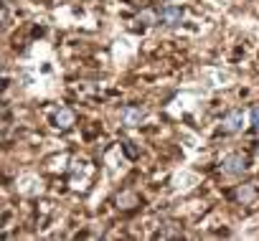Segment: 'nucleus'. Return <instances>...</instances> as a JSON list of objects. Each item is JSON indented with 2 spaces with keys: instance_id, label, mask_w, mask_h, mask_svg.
Masks as SVG:
<instances>
[{
  "instance_id": "nucleus-7",
  "label": "nucleus",
  "mask_w": 259,
  "mask_h": 241,
  "mask_svg": "<svg viewBox=\"0 0 259 241\" xmlns=\"http://www.w3.org/2000/svg\"><path fill=\"white\" fill-rule=\"evenodd\" d=\"M138 21L145 23V26H155V23H160V11H155V8H145V11L138 13Z\"/></svg>"
},
{
  "instance_id": "nucleus-3",
  "label": "nucleus",
  "mask_w": 259,
  "mask_h": 241,
  "mask_svg": "<svg viewBox=\"0 0 259 241\" xmlns=\"http://www.w3.org/2000/svg\"><path fill=\"white\" fill-rule=\"evenodd\" d=\"M160 21H163L165 26H178V23L183 21V8H178V6H165V8H160Z\"/></svg>"
},
{
  "instance_id": "nucleus-10",
  "label": "nucleus",
  "mask_w": 259,
  "mask_h": 241,
  "mask_svg": "<svg viewBox=\"0 0 259 241\" xmlns=\"http://www.w3.org/2000/svg\"><path fill=\"white\" fill-rule=\"evenodd\" d=\"M168 236H178V231H173V228H165V231H160V238H168Z\"/></svg>"
},
{
  "instance_id": "nucleus-4",
  "label": "nucleus",
  "mask_w": 259,
  "mask_h": 241,
  "mask_svg": "<svg viewBox=\"0 0 259 241\" xmlns=\"http://www.w3.org/2000/svg\"><path fill=\"white\" fill-rule=\"evenodd\" d=\"M234 198H236L241 206H249V203L256 198V188H254V183H244V185H239V188L234 190Z\"/></svg>"
},
{
  "instance_id": "nucleus-2",
  "label": "nucleus",
  "mask_w": 259,
  "mask_h": 241,
  "mask_svg": "<svg viewBox=\"0 0 259 241\" xmlns=\"http://www.w3.org/2000/svg\"><path fill=\"white\" fill-rule=\"evenodd\" d=\"M244 127V114L239 112V109H231L224 119H221V132H226V135H234V132H239Z\"/></svg>"
},
{
  "instance_id": "nucleus-8",
  "label": "nucleus",
  "mask_w": 259,
  "mask_h": 241,
  "mask_svg": "<svg viewBox=\"0 0 259 241\" xmlns=\"http://www.w3.org/2000/svg\"><path fill=\"white\" fill-rule=\"evenodd\" d=\"M138 203V196L135 193H122L117 196V208H133Z\"/></svg>"
},
{
  "instance_id": "nucleus-9",
  "label": "nucleus",
  "mask_w": 259,
  "mask_h": 241,
  "mask_svg": "<svg viewBox=\"0 0 259 241\" xmlns=\"http://www.w3.org/2000/svg\"><path fill=\"white\" fill-rule=\"evenodd\" d=\"M251 127H254V130H259V107H254V109H251Z\"/></svg>"
},
{
  "instance_id": "nucleus-11",
  "label": "nucleus",
  "mask_w": 259,
  "mask_h": 241,
  "mask_svg": "<svg viewBox=\"0 0 259 241\" xmlns=\"http://www.w3.org/2000/svg\"><path fill=\"white\" fill-rule=\"evenodd\" d=\"M256 158H259V145H256Z\"/></svg>"
},
{
  "instance_id": "nucleus-6",
  "label": "nucleus",
  "mask_w": 259,
  "mask_h": 241,
  "mask_svg": "<svg viewBox=\"0 0 259 241\" xmlns=\"http://www.w3.org/2000/svg\"><path fill=\"white\" fill-rule=\"evenodd\" d=\"M74 112L71 109H59L56 112V117H54V122H56V127H61V130H69L71 125H74Z\"/></svg>"
},
{
  "instance_id": "nucleus-1",
  "label": "nucleus",
  "mask_w": 259,
  "mask_h": 241,
  "mask_svg": "<svg viewBox=\"0 0 259 241\" xmlns=\"http://www.w3.org/2000/svg\"><path fill=\"white\" fill-rule=\"evenodd\" d=\"M244 170H246V160L239 153H231L221 160V173L224 175H241Z\"/></svg>"
},
{
  "instance_id": "nucleus-5",
  "label": "nucleus",
  "mask_w": 259,
  "mask_h": 241,
  "mask_svg": "<svg viewBox=\"0 0 259 241\" xmlns=\"http://www.w3.org/2000/svg\"><path fill=\"white\" fill-rule=\"evenodd\" d=\"M119 117H122V125L135 127V125H140V119H143V109H138V107H124Z\"/></svg>"
}]
</instances>
